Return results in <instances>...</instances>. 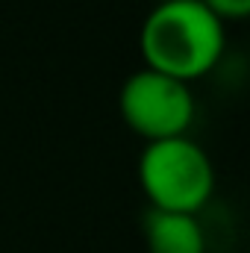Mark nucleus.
<instances>
[{
  "mask_svg": "<svg viewBox=\"0 0 250 253\" xmlns=\"http://www.w3.org/2000/svg\"><path fill=\"white\" fill-rule=\"evenodd\" d=\"M138 44L144 68L191 83L221 62L227 30L200 0H162L147 12Z\"/></svg>",
  "mask_w": 250,
  "mask_h": 253,
  "instance_id": "obj_1",
  "label": "nucleus"
},
{
  "mask_svg": "<svg viewBox=\"0 0 250 253\" xmlns=\"http://www.w3.org/2000/svg\"><path fill=\"white\" fill-rule=\"evenodd\" d=\"M138 183L150 209L197 215L215 191V168L188 135L159 138L147 141L138 156Z\"/></svg>",
  "mask_w": 250,
  "mask_h": 253,
  "instance_id": "obj_2",
  "label": "nucleus"
},
{
  "mask_svg": "<svg viewBox=\"0 0 250 253\" xmlns=\"http://www.w3.org/2000/svg\"><path fill=\"white\" fill-rule=\"evenodd\" d=\"M218 21H245L250 15V0H200Z\"/></svg>",
  "mask_w": 250,
  "mask_h": 253,
  "instance_id": "obj_5",
  "label": "nucleus"
},
{
  "mask_svg": "<svg viewBox=\"0 0 250 253\" xmlns=\"http://www.w3.org/2000/svg\"><path fill=\"white\" fill-rule=\"evenodd\" d=\"M118 109L124 124L147 141L177 138L186 135L194 121V94L183 80L141 68L124 80Z\"/></svg>",
  "mask_w": 250,
  "mask_h": 253,
  "instance_id": "obj_3",
  "label": "nucleus"
},
{
  "mask_svg": "<svg viewBox=\"0 0 250 253\" xmlns=\"http://www.w3.org/2000/svg\"><path fill=\"white\" fill-rule=\"evenodd\" d=\"M144 245L147 253H206V236L197 215L147 209Z\"/></svg>",
  "mask_w": 250,
  "mask_h": 253,
  "instance_id": "obj_4",
  "label": "nucleus"
}]
</instances>
